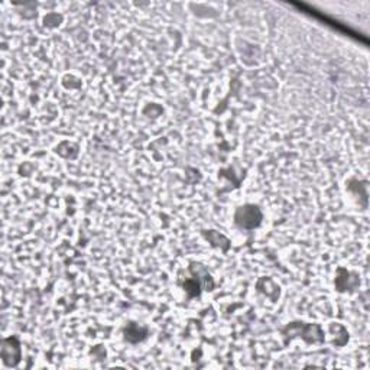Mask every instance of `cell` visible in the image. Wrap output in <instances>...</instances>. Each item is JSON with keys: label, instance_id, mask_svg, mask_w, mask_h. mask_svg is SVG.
Returning a JSON list of instances; mask_svg holds the SVG:
<instances>
[{"label": "cell", "instance_id": "cell-1", "mask_svg": "<svg viewBox=\"0 0 370 370\" xmlns=\"http://www.w3.org/2000/svg\"><path fill=\"white\" fill-rule=\"evenodd\" d=\"M234 220L236 223L239 224L240 227L244 229H253L256 227L260 220H262V213L258 207L255 206H244L237 208L236 215H234Z\"/></svg>", "mask_w": 370, "mask_h": 370}, {"label": "cell", "instance_id": "cell-2", "mask_svg": "<svg viewBox=\"0 0 370 370\" xmlns=\"http://www.w3.org/2000/svg\"><path fill=\"white\" fill-rule=\"evenodd\" d=\"M136 334H143L145 336V330L139 327L138 324H130L129 327L126 328V338L132 340V337L136 336Z\"/></svg>", "mask_w": 370, "mask_h": 370}]
</instances>
